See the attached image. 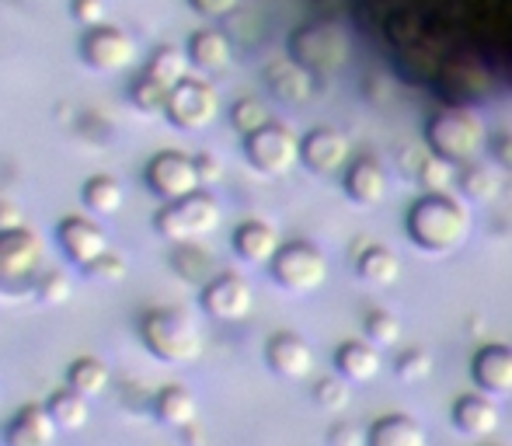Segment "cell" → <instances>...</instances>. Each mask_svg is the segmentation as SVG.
Here are the masks:
<instances>
[{
  "label": "cell",
  "mask_w": 512,
  "mask_h": 446,
  "mask_svg": "<svg viewBox=\"0 0 512 446\" xmlns=\"http://www.w3.org/2000/svg\"><path fill=\"white\" fill-rule=\"evenodd\" d=\"M56 244L74 265H91L95 258H102L108 251V237L95 220L88 217H63L56 227Z\"/></svg>",
  "instance_id": "12"
},
{
  "label": "cell",
  "mask_w": 512,
  "mask_h": 446,
  "mask_svg": "<svg viewBox=\"0 0 512 446\" xmlns=\"http://www.w3.org/2000/svg\"><path fill=\"white\" fill-rule=\"evenodd\" d=\"M300 161L307 164L314 175H335L349 164V140L338 129H310L300 140Z\"/></svg>",
  "instance_id": "14"
},
{
  "label": "cell",
  "mask_w": 512,
  "mask_h": 446,
  "mask_svg": "<svg viewBox=\"0 0 512 446\" xmlns=\"http://www.w3.org/2000/svg\"><path fill=\"white\" fill-rule=\"evenodd\" d=\"M140 338L150 356H157L161 363L171 366H189L203 356V335H199V328L185 314L168 311V307L143 311Z\"/></svg>",
  "instance_id": "2"
},
{
  "label": "cell",
  "mask_w": 512,
  "mask_h": 446,
  "mask_svg": "<svg viewBox=\"0 0 512 446\" xmlns=\"http://www.w3.org/2000/svg\"><path fill=\"white\" fill-rule=\"evenodd\" d=\"M394 370H398L401 380H422L425 373H429V356H425V352H405Z\"/></svg>",
  "instance_id": "40"
},
{
  "label": "cell",
  "mask_w": 512,
  "mask_h": 446,
  "mask_svg": "<svg viewBox=\"0 0 512 446\" xmlns=\"http://www.w3.org/2000/svg\"><path fill=\"white\" fill-rule=\"evenodd\" d=\"M359 443H363V433H359L356 426H349V422H338V426H331L328 446H359Z\"/></svg>",
  "instance_id": "44"
},
{
  "label": "cell",
  "mask_w": 512,
  "mask_h": 446,
  "mask_svg": "<svg viewBox=\"0 0 512 446\" xmlns=\"http://www.w3.org/2000/svg\"><path fill=\"white\" fill-rule=\"evenodd\" d=\"M108 384H112V373H108V366L102 363V359L81 356L67 366V387H74V391L84 394L88 401L102 398V394L108 391Z\"/></svg>",
  "instance_id": "24"
},
{
  "label": "cell",
  "mask_w": 512,
  "mask_h": 446,
  "mask_svg": "<svg viewBox=\"0 0 512 446\" xmlns=\"http://www.w3.org/2000/svg\"><path fill=\"white\" fill-rule=\"evenodd\" d=\"M464 192L471 199H495L502 192V178L492 168H467L464 175Z\"/></svg>",
  "instance_id": "35"
},
{
  "label": "cell",
  "mask_w": 512,
  "mask_h": 446,
  "mask_svg": "<svg viewBox=\"0 0 512 446\" xmlns=\"http://www.w3.org/2000/svg\"><path fill=\"white\" fill-rule=\"evenodd\" d=\"M335 366L345 380H352V384H366V380L377 377L380 359L366 342H345L342 349L335 352Z\"/></svg>",
  "instance_id": "28"
},
{
  "label": "cell",
  "mask_w": 512,
  "mask_h": 446,
  "mask_svg": "<svg viewBox=\"0 0 512 446\" xmlns=\"http://www.w3.org/2000/svg\"><path fill=\"white\" fill-rule=\"evenodd\" d=\"M474 384L485 394H512V349L509 345H485L471 363Z\"/></svg>",
  "instance_id": "18"
},
{
  "label": "cell",
  "mask_w": 512,
  "mask_h": 446,
  "mask_svg": "<svg viewBox=\"0 0 512 446\" xmlns=\"http://www.w3.org/2000/svg\"><path fill=\"white\" fill-rule=\"evenodd\" d=\"M485 136V122L471 109H443L432 115L429 126H425L429 147L450 164H471L485 147Z\"/></svg>",
  "instance_id": "3"
},
{
  "label": "cell",
  "mask_w": 512,
  "mask_h": 446,
  "mask_svg": "<svg viewBox=\"0 0 512 446\" xmlns=\"http://www.w3.org/2000/svg\"><path fill=\"white\" fill-rule=\"evenodd\" d=\"M453 426L464 436H488L499 426V408L481 394H467L453 405Z\"/></svg>",
  "instance_id": "22"
},
{
  "label": "cell",
  "mask_w": 512,
  "mask_h": 446,
  "mask_svg": "<svg viewBox=\"0 0 512 446\" xmlns=\"http://www.w3.org/2000/svg\"><path fill=\"white\" fill-rule=\"evenodd\" d=\"M265 363H269L279 377L300 380V377H307L310 366H314V352H310V345L300 335L279 332L269 338V345H265Z\"/></svg>",
  "instance_id": "17"
},
{
  "label": "cell",
  "mask_w": 512,
  "mask_h": 446,
  "mask_svg": "<svg viewBox=\"0 0 512 446\" xmlns=\"http://www.w3.org/2000/svg\"><path fill=\"white\" fill-rule=\"evenodd\" d=\"M70 14L84 28L105 25V0H70Z\"/></svg>",
  "instance_id": "39"
},
{
  "label": "cell",
  "mask_w": 512,
  "mask_h": 446,
  "mask_svg": "<svg viewBox=\"0 0 512 446\" xmlns=\"http://www.w3.org/2000/svg\"><path fill=\"white\" fill-rule=\"evenodd\" d=\"M366 446H425V433L408 415H387L366 433Z\"/></svg>",
  "instance_id": "25"
},
{
  "label": "cell",
  "mask_w": 512,
  "mask_h": 446,
  "mask_svg": "<svg viewBox=\"0 0 512 446\" xmlns=\"http://www.w3.org/2000/svg\"><path fill=\"white\" fill-rule=\"evenodd\" d=\"M42 237L32 227H7L0 230V286L4 290H21L35 283L42 269Z\"/></svg>",
  "instance_id": "6"
},
{
  "label": "cell",
  "mask_w": 512,
  "mask_h": 446,
  "mask_svg": "<svg viewBox=\"0 0 512 446\" xmlns=\"http://www.w3.org/2000/svg\"><path fill=\"white\" fill-rule=\"evenodd\" d=\"M56 433L60 426L46 405H25L4 426V446H53Z\"/></svg>",
  "instance_id": "15"
},
{
  "label": "cell",
  "mask_w": 512,
  "mask_h": 446,
  "mask_svg": "<svg viewBox=\"0 0 512 446\" xmlns=\"http://www.w3.org/2000/svg\"><path fill=\"white\" fill-rule=\"evenodd\" d=\"M234 251L248 265H269L279 251V234L262 220H244L234 230Z\"/></svg>",
  "instance_id": "19"
},
{
  "label": "cell",
  "mask_w": 512,
  "mask_h": 446,
  "mask_svg": "<svg viewBox=\"0 0 512 446\" xmlns=\"http://www.w3.org/2000/svg\"><path fill=\"white\" fill-rule=\"evenodd\" d=\"M450 168H453V164L443 161V157L436 154V161L422 164V182H429L432 189H446V182H450V175H453Z\"/></svg>",
  "instance_id": "41"
},
{
  "label": "cell",
  "mask_w": 512,
  "mask_h": 446,
  "mask_svg": "<svg viewBox=\"0 0 512 446\" xmlns=\"http://www.w3.org/2000/svg\"><path fill=\"white\" fill-rule=\"evenodd\" d=\"M401 332V325H398V318H391V314H370L366 318V335L373 338V342H380V345H391L394 338H398Z\"/></svg>",
  "instance_id": "38"
},
{
  "label": "cell",
  "mask_w": 512,
  "mask_h": 446,
  "mask_svg": "<svg viewBox=\"0 0 512 446\" xmlns=\"http://www.w3.org/2000/svg\"><path fill=\"white\" fill-rule=\"evenodd\" d=\"M356 269H359V279H363V283H370V286H377V290L394 286V283H398V276H401L398 255H394V251H387V248L363 251V258H359Z\"/></svg>",
  "instance_id": "30"
},
{
  "label": "cell",
  "mask_w": 512,
  "mask_h": 446,
  "mask_svg": "<svg viewBox=\"0 0 512 446\" xmlns=\"http://www.w3.org/2000/svg\"><path fill=\"white\" fill-rule=\"evenodd\" d=\"M192 11H199L203 18H227V14L237 11L241 0H189Z\"/></svg>",
  "instance_id": "42"
},
{
  "label": "cell",
  "mask_w": 512,
  "mask_h": 446,
  "mask_svg": "<svg viewBox=\"0 0 512 446\" xmlns=\"http://www.w3.org/2000/svg\"><path fill=\"white\" fill-rule=\"evenodd\" d=\"M171 265H175V272H178V276H185V279L209 276V255L203 248H196V241L178 244V251L171 255Z\"/></svg>",
  "instance_id": "33"
},
{
  "label": "cell",
  "mask_w": 512,
  "mask_h": 446,
  "mask_svg": "<svg viewBox=\"0 0 512 446\" xmlns=\"http://www.w3.org/2000/svg\"><path fill=\"white\" fill-rule=\"evenodd\" d=\"M154 227H157V234L175 244L199 241V237L213 234V230L220 227V206H216V199L206 196V192H192V196H185V199L164 203L154 217Z\"/></svg>",
  "instance_id": "5"
},
{
  "label": "cell",
  "mask_w": 512,
  "mask_h": 446,
  "mask_svg": "<svg viewBox=\"0 0 512 446\" xmlns=\"http://www.w3.org/2000/svg\"><path fill=\"white\" fill-rule=\"evenodd\" d=\"M168 95H171V91L164 88V84H157L150 74H140L133 84H129V102H133L140 112H147V115H157V112L168 109Z\"/></svg>",
  "instance_id": "32"
},
{
  "label": "cell",
  "mask_w": 512,
  "mask_h": 446,
  "mask_svg": "<svg viewBox=\"0 0 512 446\" xmlns=\"http://www.w3.org/2000/svg\"><path fill=\"white\" fill-rule=\"evenodd\" d=\"M467 234H471V213L464 210V203L439 196V192L418 199L408 213V237L432 255L457 251L467 241Z\"/></svg>",
  "instance_id": "1"
},
{
  "label": "cell",
  "mask_w": 512,
  "mask_h": 446,
  "mask_svg": "<svg viewBox=\"0 0 512 446\" xmlns=\"http://www.w3.org/2000/svg\"><path fill=\"white\" fill-rule=\"evenodd\" d=\"M220 112V95L213 91V84L199 81V77H185L182 84H175L168 95V115L178 129H189V133H199Z\"/></svg>",
  "instance_id": "10"
},
{
  "label": "cell",
  "mask_w": 512,
  "mask_h": 446,
  "mask_svg": "<svg viewBox=\"0 0 512 446\" xmlns=\"http://www.w3.org/2000/svg\"><path fill=\"white\" fill-rule=\"evenodd\" d=\"M49 415L56 419V426L63 429V433H77V429L88 426L91 419V405L84 394H77L74 387H63V391H53L46 401Z\"/></svg>",
  "instance_id": "26"
},
{
  "label": "cell",
  "mask_w": 512,
  "mask_h": 446,
  "mask_svg": "<svg viewBox=\"0 0 512 446\" xmlns=\"http://www.w3.org/2000/svg\"><path fill=\"white\" fill-rule=\"evenodd\" d=\"M81 199L95 217H112V213L122 210L126 192H122V185L112 175H91L81 189Z\"/></svg>",
  "instance_id": "29"
},
{
  "label": "cell",
  "mask_w": 512,
  "mask_h": 446,
  "mask_svg": "<svg viewBox=\"0 0 512 446\" xmlns=\"http://www.w3.org/2000/svg\"><path fill=\"white\" fill-rule=\"evenodd\" d=\"M35 297L42 300V304L49 307H63L70 300V279L63 276V272H42L39 279H35Z\"/></svg>",
  "instance_id": "34"
},
{
  "label": "cell",
  "mask_w": 512,
  "mask_h": 446,
  "mask_svg": "<svg viewBox=\"0 0 512 446\" xmlns=\"http://www.w3.org/2000/svg\"><path fill=\"white\" fill-rule=\"evenodd\" d=\"M189 60L203 74H223L234 60V46L220 28H203L189 39Z\"/></svg>",
  "instance_id": "20"
},
{
  "label": "cell",
  "mask_w": 512,
  "mask_h": 446,
  "mask_svg": "<svg viewBox=\"0 0 512 446\" xmlns=\"http://www.w3.org/2000/svg\"><path fill=\"white\" fill-rule=\"evenodd\" d=\"M25 223V213H21V206L7 203V199H0V230L7 227H21Z\"/></svg>",
  "instance_id": "46"
},
{
  "label": "cell",
  "mask_w": 512,
  "mask_h": 446,
  "mask_svg": "<svg viewBox=\"0 0 512 446\" xmlns=\"http://www.w3.org/2000/svg\"><path fill=\"white\" fill-rule=\"evenodd\" d=\"M84 276H88L91 283H122V279H126V262H122L119 255H112V251H105L102 258L84 265Z\"/></svg>",
  "instance_id": "36"
},
{
  "label": "cell",
  "mask_w": 512,
  "mask_h": 446,
  "mask_svg": "<svg viewBox=\"0 0 512 446\" xmlns=\"http://www.w3.org/2000/svg\"><path fill=\"white\" fill-rule=\"evenodd\" d=\"M251 286L237 276H209V283L199 293V304L216 321H241L251 311Z\"/></svg>",
  "instance_id": "13"
},
{
  "label": "cell",
  "mask_w": 512,
  "mask_h": 446,
  "mask_svg": "<svg viewBox=\"0 0 512 446\" xmlns=\"http://www.w3.org/2000/svg\"><path fill=\"white\" fill-rule=\"evenodd\" d=\"M196 164H199V175H203V185H206V182H216V178L223 175V164H220V157H213V154L196 157Z\"/></svg>",
  "instance_id": "45"
},
{
  "label": "cell",
  "mask_w": 512,
  "mask_h": 446,
  "mask_svg": "<svg viewBox=\"0 0 512 446\" xmlns=\"http://www.w3.org/2000/svg\"><path fill=\"white\" fill-rule=\"evenodd\" d=\"M265 84H269L272 98H279L283 105H304L314 95V74L300 67L293 56L272 60L265 67Z\"/></svg>",
  "instance_id": "16"
},
{
  "label": "cell",
  "mask_w": 512,
  "mask_h": 446,
  "mask_svg": "<svg viewBox=\"0 0 512 446\" xmlns=\"http://www.w3.org/2000/svg\"><path fill=\"white\" fill-rule=\"evenodd\" d=\"M492 157L499 168L512 171V129H502V133L492 136Z\"/></svg>",
  "instance_id": "43"
},
{
  "label": "cell",
  "mask_w": 512,
  "mask_h": 446,
  "mask_svg": "<svg viewBox=\"0 0 512 446\" xmlns=\"http://www.w3.org/2000/svg\"><path fill=\"white\" fill-rule=\"evenodd\" d=\"M269 269H272V279L290 293H314L317 286L328 279V262H324V255L314 244H304V241L283 244V248L276 251V258L269 262Z\"/></svg>",
  "instance_id": "7"
},
{
  "label": "cell",
  "mask_w": 512,
  "mask_h": 446,
  "mask_svg": "<svg viewBox=\"0 0 512 446\" xmlns=\"http://www.w3.org/2000/svg\"><path fill=\"white\" fill-rule=\"evenodd\" d=\"M136 53H140V49H136V39L115 25L84 28V35H81L84 63L95 67V70H102V74H115V70L133 67Z\"/></svg>",
  "instance_id": "11"
},
{
  "label": "cell",
  "mask_w": 512,
  "mask_h": 446,
  "mask_svg": "<svg viewBox=\"0 0 512 446\" xmlns=\"http://www.w3.org/2000/svg\"><path fill=\"white\" fill-rule=\"evenodd\" d=\"M244 157H248V164L255 171L279 178V175H286V171L297 168L300 140L286 126H279V122H269V126L258 129V133L244 136Z\"/></svg>",
  "instance_id": "8"
},
{
  "label": "cell",
  "mask_w": 512,
  "mask_h": 446,
  "mask_svg": "<svg viewBox=\"0 0 512 446\" xmlns=\"http://www.w3.org/2000/svg\"><path fill=\"white\" fill-rule=\"evenodd\" d=\"M290 56L314 77H331L349 63V35L331 21H310L290 35Z\"/></svg>",
  "instance_id": "4"
},
{
  "label": "cell",
  "mask_w": 512,
  "mask_h": 446,
  "mask_svg": "<svg viewBox=\"0 0 512 446\" xmlns=\"http://www.w3.org/2000/svg\"><path fill=\"white\" fill-rule=\"evenodd\" d=\"M147 185L154 196L171 203V199H185V196H192V192H199L203 175H199L196 157L182 154V150H161V154H154L147 164Z\"/></svg>",
  "instance_id": "9"
},
{
  "label": "cell",
  "mask_w": 512,
  "mask_h": 446,
  "mask_svg": "<svg viewBox=\"0 0 512 446\" xmlns=\"http://www.w3.org/2000/svg\"><path fill=\"white\" fill-rule=\"evenodd\" d=\"M189 49H178V46H157L154 56L147 60V67H143V74H150L157 84H164V88H175V84H182L185 77H189Z\"/></svg>",
  "instance_id": "27"
},
{
  "label": "cell",
  "mask_w": 512,
  "mask_h": 446,
  "mask_svg": "<svg viewBox=\"0 0 512 446\" xmlns=\"http://www.w3.org/2000/svg\"><path fill=\"white\" fill-rule=\"evenodd\" d=\"M269 122H272L269 105L258 102V98H237V102L230 105V126H234L241 136L258 133V129H265Z\"/></svg>",
  "instance_id": "31"
},
{
  "label": "cell",
  "mask_w": 512,
  "mask_h": 446,
  "mask_svg": "<svg viewBox=\"0 0 512 446\" xmlns=\"http://www.w3.org/2000/svg\"><path fill=\"white\" fill-rule=\"evenodd\" d=\"M196 412H199V405H196V398H192V391H185V387H178V384L164 387L154 398V415L171 429H189L192 422H196Z\"/></svg>",
  "instance_id": "23"
},
{
  "label": "cell",
  "mask_w": 512,
  "mask_h": 446,
  "mask_svg": "<svg viewBox=\"0 0 512 446\" xmlns=\"http://www.w3.org/2000/svg\"><path fill=\"white\" fill-rule=\"evenodd\" d=\"M345 192L359 206H380L387 196V175L377 161H356L345 171Z\"/></svg>",
  "instance_id": "21"
},
{
  "label": "cell",
  "mask_w": 512,
  "mask_h": 446,
  "mask_svg": "<svg viewBox=\"0 0 512 446\" xmlns=\"http://www.w3.org/2000/svg\"><path fill=\"white\" fill-rule=\"evenodd\" d=\"M314 401L324 412H342V408L349 405V387L335 377H324V380H317V387H314Z\"/></svg>",
  "instance_id": "37"
}]
</instances>
